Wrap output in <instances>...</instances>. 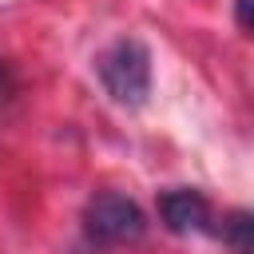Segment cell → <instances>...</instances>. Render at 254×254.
<instances>
[{"mask_svg":"<svg viewBox=\"0 0 254 254\" xmlns=\"http://www.w3.org/2000/svg\"><path fill=\"white\" fill-rule=\"evenodd\" d=\"M99 83L103 91L119 103V107H143L151 95V52L143 40L135 36H119L115 44H107L95 60Z\"/></svg>","mask_w":254,"mask_h":254,"instance_id":"1","label":"cell"},{"mask_svg":"<svg viewBox=\"0 0 254 254\" xmlns=\"http://www.w3.org/2000/svg\"><path fill=\"white\" fill-rule=\"evenodd\" d=\"M159 218L171 234H198L210 226V202L194 187H175L159 194Z\"/></svg>","mask_w":254,"mask_h":254,"instance_id":"3","label":"cell"},{"mask_svg":"<svg viewBox=\"0 0 254 254\" xmlns=\"http://www.w3.org/2000/svg\"><path fill=\"white\" fill-rule=\"evenodd\" d=\"M234 20L246 32H254V0H234Z\"/></svg>","mask_w":254,"mask_h":254,"instance_id":"5","label":"cell"},{"mask_svg":"<svg viewBox=\"0 0 254 254\" xmlns=\"http://www.w3.org/2000/svg\"><path fill=\"white\" fill-rule=\"evenodd\" d=\"M83 230L91 242L99 246H123V242H139L143 230H147V214L139 210L135 198L127 194H115V190H103L87 202L83 210Z\"/></svg>","mask_w":254,"mask_h":254,"instance_id":"2","label":"cell"},{"mask_svg":"<svg viewBox=\"0 0 254 254\" xmlns=\"http://www.w3.org/2000/svg\"><path fill=\"white\" fill-rule=\"evenodd\" d=\"M8 95V75H4V64H0V99Z\"/></svg>","mask_w":254,"mask_h":254,"instance_id":"6","label":"cell"},{"mask_svg":"<svg viewBox=\"0 0 254 254\" xmlns=\"http://www.w3.org/2000/svg\"><path fill=\"white\" fill-rule=\"evenodd\" d=\"M222 238L234 254H254V210H234L222 222Z\"/></svg>","mask_w":254,"mask_h":254,"instance_id":"4","label":"cell"}]
</instances>
